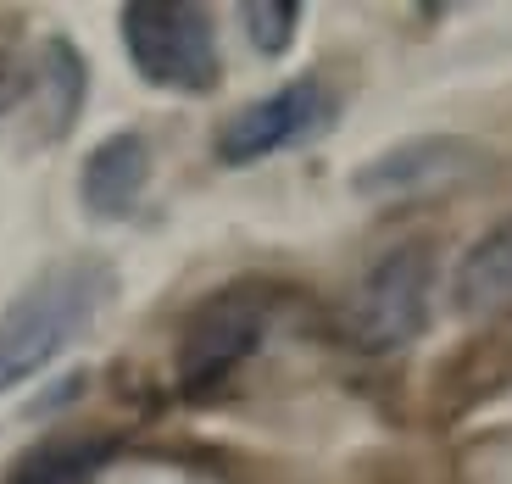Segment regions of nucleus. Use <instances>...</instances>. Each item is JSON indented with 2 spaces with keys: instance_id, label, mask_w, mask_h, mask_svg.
<instances>
[{
  "instance_id": "nucleus-9",
  "label": "nucleus",
  "mask_w": 512,
  "mask_h": 484,
  "mask_svg": "<svg viewBox=\"0 0 512 484\" xmlns=\"http://www.w3.org/2000/svg\"><path fill=\"white\" fill-rule=\"evenodd\" d=\"M34 90H39V117H45V140H62L67 128L78 123V106H84V56L67 45V39H45L34 67Z\"/></svg>"
},
{
  "instance_id": "nucleus-11",
  "label": "nucleus",
  "mask_w": 512,
  "mask_h": 484,
  "mask_svg": "<svg viewBox=\"0 0 512 484\" xmlns=\"http://www.w3.org/2000/svg\"><path fill=\"white\" fill-rule=\"evenodd\" d=\"M245 39H251L262 56H284L295 45V23H301V6L295 0H245L240 6Z\"/></svg>"
},
{
  "instance_id": "nucleus-4",
  "label": "nucleus",
  "mask_w": 512,
  "mask_h": 484,
  "mask_svg": "<svg viewBox=\"0 0 512 484\" xmlns=\"http://www.w3.org/2000/svg\"><path fill=\"white\" fill-rule=\"evenodd\" d=\"M334 123V95L318 78H290L273 95L240 106L229 123L218 128V162L223 167H251L262 156H279L290 145L312 140Z\"/></svg>"
},
{
  "instance_id": "nucleus-2",
  "label": "nucleus",
  "mask_w": 512,
  "mask_h": 484,
  "mask_svg": "<svg viewBox=\"0 0 512 484\" xmlns=\"http://www.w3.org/2000/svg\"><path fill=\"white\" fill-rule=\"evenodd\" d=\"M123 45L128 62L140 67L145 84L173 95H206L218 90L223 56H218V28L206 6L190 0H134L123 6Z\"/></svg>"
},
{
  "instance_id": "nucleus-7",
  "label": "nucleus",
  "mask_w": 512,
  "mask_h": 484,
  "mask_svg": "<svg viewBox=\"0 0 512 484\" xmlns=\"http://www.w3.org/2000/svg\"><path fill=\"white\" fill-rule=\"evenodd\" d=\"M451 301L462 318L490 323L512 312V217L490 223L468 251H462L457 273H451Z\"/></svg>"
},
{
  "instance_id": "nucleus-6",
  "label": "nucleus",
  "mask_w": 512,
  "mask_h": 484,
  "mask_svg": "<svg viewBox=\"0 0 512 484\" xmlns=\"http://www.w3.org/2000/svg\"><path fill=\"white\" fill-rule=\"evenodd\" d=\"M145 179H151V145L145 134L123 128L112 140H101L90 156H84V173H78V195H84V212L90 217H128L145 195Z\"/></svg>"
},
{
  "instance_id": "nucleus-12",
  "label": "nucleus",
  "mask_w": 512,
  "mask_h": 484,
  "mask_svg": "<svg viewBox=\"0 0 512 484\" xmlns=\"http://www.w3.org/2000/svg\"><path fill=\"white\" fill-rule=\"evenodd\" d=\"M28 90H34V73L17 62V51H6V45H0V117L12 112Z\"/></svg>"
},
{
  "instance_id": "nucleus-5",
  "label": "nucleus",
  "mask_w": 512,
  "mask_h": 484,
  "mask_svg": "<svg viewBox=\"0 0 512 484\" xmlns=\"http://www.w3.org/2000/svg\"><path fill=\"white\" fill-rule=\"evenodd\" d=\"M262 301L256 295H212V301L184 323V340H179V384L190 395L223 384L256 345H262Z\"/></svg>"
},
{
  "instance_id": "nucleus-1",
  "label": "nucleus",
  "mask_w": 512,
  "mask_h": 484,
  "mask_svg": "<svg viewBox=\"0 0 512 484\" xmlns=\"http://www.w3.org/2000/svg\"><path fill=\"white\" fill-rule=\"evenodd\" d=\"M112 295V268L101 256H67L28 279L0 312V395L23 390L95 323Z\"/></svg>"
},
{
  "instance_id": "nucleus-3",
  "label": "nucleus",
  "mask_w": 512,
  "mask_h": 484,
  "mask_svg": "<svg viewBox=\"0 0 512 484\" xmlns=\"http://www.w3.org/2000/svg\"><path fill=\"white\" fill-rule=\"evenodd\" d=\"M429 301H435V251L429 245H396L384 251L362 284L351 290L346 306V334L357 351L390 357L407 351L423 329H429Z\"/></svg>"
},
{
  "instance_id": "nucleus-10",
  "label": "nucleus",
  "mask_w": 512,
  "mask_h": 484,
  "mask_svg": "<svg viewBox=\"0 0 512 484\" xmlns=\"http://www.w3.org/2000/svg\"><path fill=\"white\" fill-rule=\"evenodd\" d=\"M106 457H112L106 440H51L28 451L6 484H90Z\"/></svg>"
},
{
  "instance_id": "nucleus-8",
  "label": "nucleus",
  "mask_w": 512,
  "mask_h": 484,
  "mask_svg": "<svg viewBox=\"0 0 512 484\" xmlns=\"http://www.w3.org/2000/svg\"><path fill=\"white\" fill-rule=\"evenodd\" d=\"M462 162H468V145H457V140H412V145H396V151L373 156L351 184L362 195H418L429 184L451 179Z\"/></svg>"
}]
</instances>
